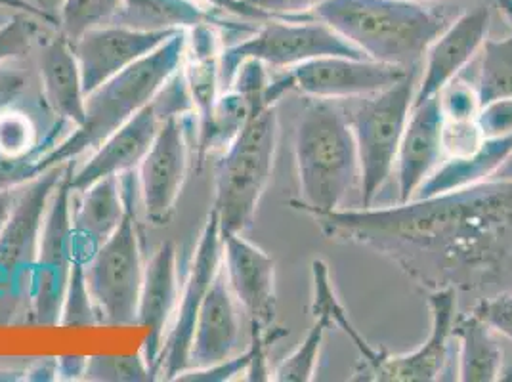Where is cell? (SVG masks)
I'll return each instance as SVG.
<instances>
[{
	"label": "cell",
	"mask_w": 512,
	"mask_h": 382,
	"mask_svg": "<svg viewBox=\"0 0 512 382\" xmlns=\"http://www.w3.org/2000/svg\"><path fill=\"white\" fill-rule=\"evenodd\" d=\"M310 216L329 241L383 256L427 293L512 289V180Z\"/></svg>",
	"instance_id": "6da1fadb"
},
{
	"label": "cell",
	"mask_w": 512,
	"mask_h": 382,
	"mask_svg": "<svg viewBox=\"0 0 512 382\" xmlns=\"http://www.w3.org/2000/svg\"><path fill=\"white\" fill-rule=\"evenodd\" d=\"M365 58L413 67L446 29V18L419 0H325L314 10Z\"/></svg>",
	"instance_id": "7a4b0ae2"
},
{
	"label": "cell",
	"mask_w": 512,
	"mask_h": 382,
	"mask_svg": "<svg viewBox=\"0 0 512 382\" xmlns=\"http://www.w3.org/2000/svg\"><path fill=\"white\" fill-rule=\"evenodd\" d=\"M293 149L300 199L291 201V207L306 214L342 209L346 195L360 182L358 148L344 107L312 98L297 117Z\"/></svg>",
	"instance_id": "3957f363"
},
{
	"label": "cell",
	"mask_w": 512,
	"mask_h": 382,
	"mask_svg": "<svg viewBox=\"0 0 512 382\" xmlns=\"http://www.w3.org/2000/svg\"><path fill=\"white\" fill-rule=\"evenodd\" d=\"M186 29L174 33L150 56L130 65L113 79L86 94L85 123L75 127L41 159V172L69 163L90 149H96L107 136L123 127L140 109L148 106L157 92L180 69L186 56Z\"/></svg>",
	"instance_id": "277c9868"
},
{
	"label": "cell",
	"mask_w": 512,
	"mask_h": 382,
	"mask_svg": "<svg viewBox=\"0 0 512 382\" xmlns=\"http://www.w3.org/2000/svg\"><path fill=\"white\" fill-rule=\"evenodd\" d=\"M279 142L276 106H256L216 170L213 211L220 234H243L270 184Z\"/></svg>",
	"instance_id": "5b68a950"
},
{
	"label": "cell",
	"mask_w": 512,
	"mask_h": 382,
	"mask_svg": "<svg viewBox=\"0 0 512 382\" xmlns=\"http://www.w3.org/2000/svg\"><path fill=\"white\" fill-rule=\"evenodd\" d=\"M417 85L419 65L400 83L363 96L356 106L344 109L358 148L362 207H373L396 167V155L413 109Z\"/></svg>",
	"instance_id": "8992f818"
},
{
	"label": "cell",
	"mask_w": 512,
	"mask_h": 382,
	"mask_svg": "<svg viewBox=\"0 0 512 382\" xmlns=\"http://www.w3.org/2000/svg\"><path fill=\"white\" fill-rule=\"evenodd\" d=\"M127 213L117 232L85 262L86 283L100 323L109 327L136 325L144 264L134 216L132 191L125 190Z\"/></svg>",
	"instance_id": "52a82bcc"
},
{
	"label": "cell",
	"mask_w": 512,
	"mask_h": 382,
	"mask_svg": "<svg viewBox=\"0 0 512 382\" xmlns=\"http://www.w3.org/2000/svg\"><path fill=\"white\" fill-rule=\"evenodd\" d=\"M325 56L365 58L356 46L346 43L341 35L320 20L297 23L272 20L256 29L255 35L247 41L222 50L220 85L232 86L237 69L247 60H256L274 69H293Z\"/></svg>",
	"instance_id": "ba28073f"
},
{
	"label": "cell",
	"mask_w": 512,
	"mask_h": 382,
	"mask_svg": "<svg viewBox=\"0 0 512 382\" xmlns=\"http://www.w3.org/2000/svg\"><path fill=\"white\" fill-rule=\"evenodd\" d=\"M54 191L46 218L43 235L35 264L29 274V293H31V314L37 325L54 327L60 325L62 306L69 276L75 262L73 232H71V186L69 172Z\"/></svg>",
	"instance_id": "9c48e42d"
},
{
	"label": "cell",
	"mask_w": 512,
	"mask_h": 382,
	"mask_svg": "<svg viewBox=\"0 0 512 382\" xmlns=\"http://www.w3.org/2000/svg\"><path fill=\"white\" fill-rule=\"evenodd\" d=\"M71 161L44 170L18 195V201L0 232V297L16 293L29 279L35 264L44 218Z\"/></svg>",
	"instance_id": "30bf717a"
},
{
	"label": "cell",
	"mask_w": 512,
	"mask_h": 382,
	"mask_svg": "<svg viewBox=\"0 0 512 382\" xmlns=\"http://www.w3.org/2000/svg\"><path fill=\"white\" fill-rule=\"evenodd\" d=\"M220 268H222V234H220L218 216L211 211L197 243L192 272L180 295V306L174 312L176 314L174 323L165 337L161 356L157 361V375H161V379L174 381L182 371L190 367V346H192L195 321Z\"/></svg>",
	"instance_id": "8fae6325"
},
{
	"label": "cell",
	"mask_w": 512,
	"mask_h": 382,
	"mask_svg": "<svg viewBox=\"0 0 512 382\" xmlns=\"http://www.w3.org/2000/svg\"><path fill=\"white\" fill-rule=\"evenodd\" d=\"M413 67L383 64L369 58L325 56L293 67L289 75L293 88L308 98L348 100L377 94L400 83Z\"/></svg>",
	"instance_id": "7c38bea8"
},
{
	"label": "cell",
	"mask_w": 512,
	"mask_h": 382,
	"mask_svg": "<svg viewBox=\"0 0 512 382\" xmlns=\"http://www.w3.org/2000/svg\"><path fill=\"white\" fill-rule=\"evenodd\" d=\"M188 172V142L182 117L161 123L148 155L138 167L140 195L151 224L163 226L174 213Z\"/></svg>",
	"instance_id": "4fadbf2b"
},
{
	"label": "cell",
	"mask_w": 512,
	"mask_h": 382,
	"mask_svg": "<svg viewBox=\"0 0 512 382\" xmlns=\"http://www.w3.org/2000/svg\"><path fill=\"white\" fill-rule=\"evenodd\" d=\"M222 262L237 304L253 331H270L278 314L276 262L241 234L222 235Z\"/></svg>",
	"instance_id": "5bb4252c"
},
{
	"label": "cell",
	"mask_w": 512,
	"mask_h": 382,
	"mask_svg": "<svg viewBox=\"0 0 512 382\" xmlns=\"http://www.w3.org/2000/svg\"><path fill=\"white\" fill-rule=\"evenodd\" d=\"M491 25L490 6L480 4L446 25L425 52V69L419 79L415 102L419 106L461 75V71L480 54Z\"/></svg>",
	"instance_id": "9a60e30c"
},
{
	"label": "cell",
	"mask_w": 512,
	"mask_h": 382,
	"mask_svg": "<svg viewBox=\"0 0 512 382\" xmlns=\"http://www.w3.org/2000/svg\"><path fill=\"white\" fill-rule=\"evenodd\" d=\"M172 35L174 33L169 31H136L121 25H104L85 33L79 41L71 44L81 67L85 94H90L130 65L150 56Z\"/></svg>",
	"instance_id": "2e32d148"
},
{
	"label": "cell",
	"mask_w": 512,
	"mask_h": 382,
	"mask_svg": "<svg viewBox=\"0 0 512 382\" xmlns=\"http://www.w3.org/2000/svg\"><path fill=\"white\" fill-rule=\"evenodd\" d=\"M428 339L407 354L386 352L381 365L371 375L373 382H434L440 381L448 363L449 340L453 339V321L457 310V291H430Z\"/></svg>",
	"instance_id": "e0dca14e"
},
{
	"label": "cell",
	"mask_w": 512,
	"mask_h": 382,
	"mask_svg": "<svg viewBox=\"0 0 512 382\" xmlns=\"http://www.w3.org/2000/svg\"><path fill=\"white\" fill-rule=\"evenodd\" d=\"M161 117L153 102L140 109L132 119L94 149V155L77 172H69L73 193L85 191L94 182L107 176H121L138 169L148 155L151 144L161 127Z\"/></svg>",
	"instance_id": "ac0fdd59"
},
{
	"label": "cell",
	"mask_w": 512,
	"mask_h": 382,
	"mask_svg": "<svg viewBox=\"0 0 512 382\" xmlns=\"http://www.w3.org/2000/svg\"><path fill=\"white\" fill-rule=\"evenodd\" d=\"M442 107L438 96L413 106L396 155L400 203L415 197L428 176L440 167L442 148Z\"/></svg>",
	"instance_id": "d6986e66"
},
{
	"label": "cell",
	"mask_w": 512,
	"mask_h": 382,
	"mask_svg": "<svg viewBox=\"0 0 512 382\" xmlns=\"http://www.w3.org/2000/svg\"><path fill=\"white\" fill-rule=\"evenodd\" d=\"M178 297L176 249L172 243H163L144 270V283L136 312V325H142L148 331L144 358L150 365L153 377L157 375V361L169 333V323L176 312Z\"/></svg>",
	"instance_id": "ffe728a7"
},
{
	"label": "cell",
	"mask_w": 512,
	"mask_h": 382,
	"mask_svg": "<svg viewBox=\"0 0 512 382\" xmlns=\"http://www.w3.org/2000/svg\"><path fill=\"white\" fill-rule=\"evenodd\" d=\"M237 306L226 272L220 268L195 321L188 369H203L234 356L241 333Z\"/></svg>",
	"instance_id": "44dd1931"
},
{
	"label": "cell",
	"mask_w": 512,
	"mask_h": 382,
	"mask_svg": "<svg viewBox=\"0 0 512 382\" xmlns=\"http://www.w3.org/2000/svg\"><path fill=\"white\" fill-rule=\"evenodd\" d=\"M71 209V232L75 256L88 260L121 226L127 213V197L119 176H107L85 191Z\"/></svg>",
	"instance_id": "7402d4cb"
},
{
	"label": "cell",
	"mask_w": 512,
	"mask_h": 382,
	"mask_svg": "<svg viewBox=\"0 0 512 382\" xmlns=\"http://www.w3.org/2000/svg\"><path fill=\"white\" fill-rule=\"evenodd\" d=\"M41 86L48 107L69 125L85 123L86 94L81 67L73 46L65 37L44 44L39 56Z\"/></svg>",
	"instance_id": "603a6c76"
},
{
	"label": "cell",
	"mask_w": 512,
	"mask_h": 382,
	"mask_svg": "<svg viewBox=\"0 0 512 382\" xmlns=\"http://www.w3.org/2000/svg\"><path fill=\"white\" fill-rule=\"evenodd\" d=\"M512 157V134L503 138H486L482 146L465 157H448L421 186L419 197L463 190L488 182Z\"/></svg>",
	"instance_id": "cb8c5ba5"
},
{
	"label": "cell",
	"mask_w": 512,
	"mask_h": 382,
	"mask_svg": "<svg viewBox=\"0 0 512 382\" xmlns=\"http://www.w3.org/2000/svg\"><path fill=\"white\" fill-rule=\"evenodd\" d=\"M310 312H312V316H320V314L327 316L331 325L341 329L342 333L356 346L362 363L356 369V373L352 375V381H371V375L381 365L388 350L375 348L352 323L344 304L337 297L329 264L321 258L312 262V306H310Z\"/></svg>",
	"instance_id": "d4e9b609"
},
{
	"label": "cell",
	"mask_w": 512,
	"mask_h": 382,
	"mask_svg": "<svg viewBox=\"0 0 512 382\" xmlns=\"http://www.w3.org/2000/svg\"><path fill=\"white\" fill-rule=\"evenodd\" d=\"M453 339L459 342L457 381H501L503 348L495 339V333L482 319L472 312L455 318Z\"/></svg>",
	"instance_id": "484cf974"
},
{
	"label": "cell",
	"mask_w": 512,
	"mask_h": 382,
	"mask_svg": "<svg viewBox=\"0 0 512 382\" xmlns=\"http://www.w3.org/2000/svg\"><path fill=\"white\" fill-rule=\"evenodd\" d=\"M209 14L195 0H123L121 10L109 25L136 31L176 33L207 23Z\"/></svg>",
	"instance_id": "4316f807"
},
{
	"label": "cell",
	"mask_w": 512,
	"mask_h": 382,
	"mask_svg": "<svg viewBox=\"0 0 512 382\" xmlns=\"http://www.w3.org/2000/svg\"><path fill=\"white\" fill-rule=\"evenodd\" d=\"M476 81L480 107L499 98H512V33L505 39H486Z\"/></svg>",
	"instance_id": "83f0119b"
},
{
	"label": "cell",
	"mask_w": 512,
	"mask_h": 382,
	"mask_svg": "<svg viewBox=\"0 0 512 382\" xmlns=\"http://www.w3.org/2000/svg\"><path fill=\"white\" fill-rule=\"evenodd\" d=\"M123 0H64L60 10V35L69 43L79 41L85 33L104 27L115 20Z\"/></svg>",
	"instance_id": "f1b7e54d"
},
{
	"label": "cell",
	"mask_w": 512,
	"mask_h": 382,
	"mask_svg": "<svg viewBox=\"0 0 512 382\" xmlns=\"http://www.w3.org/2000/svg\"><path fill=\"white\" fill-rule=\"evenodd\" d=\"M331 327L327 316H314V325L308 331L306 339L279 363L272 373V381L278 382H310L316 379V369L320 361L321 346L325 339V331Z\"/></svg>",
	"instance_id": "f546056e"
},
{
	"label": "cell",
	"mask_w": 512,
	"mask_h": 382,
	"mask_svg": "<svg viewBox=\"0 0 512 382\" xmlns=\"http://www.w3.org/2000/svg\"><path fill=\"white\" fill-rule=\"evenodd\" d=\"M150 365L144 354L109 356L96 354L86 360L85 381L90 382H148L153 381Z\"/></svg>",
	"instance_id": "4dcf8cb0"
},
{
	"label": "cell",
	"mask_w": 512,
	"mask_h": 382,
	"mask_svg": "<svg viewBox=\"0 0 512 382\" xmlns=\"http://www.w3.org/2000/svg\"><path fill=\"white\" fill-rule=\"evenodd\" d=\"M98 323V312L86 283L85 260L75 256L65 291L60 327H92Z\"/></svg>",
	"instance_id": "1f68e13d"
},
{
	"label": "cell",
	"mask_w": 512,
	"mask_h": 382,
	"mask_svg": "<svg viewBox=\"0 0 512 382\" xmlns=\"http://www.w3.org/2000/svg\"><path fill=\"white\" fill-rule=\"evenodd\" d=\"M39 23V18L18 12L14 18L0 25V64L18 60L31 50L41 29Z\"/></svg>",
	"instance_id": "d6a6232c"
},
{
	"label": "cell",
	"mask_w": 512,
	"mask_h": 382,
	"mask_svg": "<svg viewBox=\"0 0 512 382\" xmlns=\"http://www.w3.org/2000/svg\"><path fill=\"white\" fill-rule=\"evenodd\" d=\"M482 128L476 119H446L442 123V148L448 157H465L484 142Z\"/></svg>",
	"instance_id": "836d02e7"
},
{
	"label": "cell",
	"mask_w": 512,
	"mask_h": 382,
	"mask_svg": "<svg viewBox=\"0 0 512 382\" xmlns=\"http://www.w3.org/2000/svg\"><path fill=\"white\" fill-rule=\"evenodd\" d=\"M442 115L446 119H476L480 111V98L476 86L463 79H453L438 92Z\"/></svg>",
	"instance_id": "e575fe53"
},
{
	"label": "cell",
	"mask_w": 512,
	"mask_h": 382,
	"mask_svg": "<svg viewBox=\"0 0 512 382\" xmlns=\"http://www.w3.org/2000/svg\"><path fill=\"white\" fill-rule=\"evenodd\" d=\"M33 125L23 113L2 111L0 113V153L6 155H23L41 144L33 142Z\"/></svg>",
	"instance_id": "d590c367"
},
{
	"label": "cell",
	"mask_w": 512,
	"mask_h": 382,
	"mask_svg": "<svg viewBox=\"0 0 512 382\" xmlns=\"http://www.w3.org/2000/svg\"><path fill=\"white\" fill-rule=\"evenodd\" d=\"M470 312L482 319L493 333L512 342V289L482 297Z\"/></svg>",
	"instance_id": "8d00e7d4"
},
{
	"label": "cell",
	"mask_w": 512,
	"mask_h": 382,
	"mask_svg": "<svg viewBox=\"0 0 512 382\" xmlns=\"http://www.w3.org/2000/svg\"><path fill=\"white\" fill-rule=\"evenodd\" d=\"M253 360V350L249 348L241 356H232L228 360L214 363L203 369H186L174 381L180 382H226L232 381L237 375H245Z\"/></svg>",
	"instance_id": "74e56055"
},
{
	"label": "cell",
	"mask_w": 512,
	"mask_h": 382,
	"mask_svg": "<svg viewBox=\"0 0 512 382\" xmlns=\"http://www.w3.org/2000/svg\"><path fill=\"white\" fill-rule=\"evenodd\" d=\"M478 125L484 138H503L512 134V98L488 102L478 111Z\"/></svg>",
	"instance_id": "f35d334b"
},
{
	"label": "cell",
	"mask_w": 512,
	"mask_h": 382,
	"mask_svg": "<svg viewBox=\"0 0 512 382\" xmlns=\"http://www.w3.org/2000/svg\"><path fill=\"white\" fill-rule=\"evenodd\" d=\"M249 10L264 20L289 18L306 12H314L325 0H241Z\"/></svg>",
	"instance_id": "ab89813d"
},
{
	"label": "cell",
	"mask_w": 512,
	"mask_h": 382,
	"mask_svg": "<svg viewBox=\"0 0 512 382\" xmlns=\"http://www.w3.org/2000/svg\"><path fill=\"white\" fill-rule=\"evenodd\" d=\"M27 88V75L16 65L0 64V113L14 106Z\"/></svg>",
	"instance_id": "60d3db41"
},
{
	"label": "cell",
	"mask_w": 512,
	"mask_h": 382,
	"mask_svg": "<svg viewBox=\"0 0 512 382\" xmlns=\"http://www.w3.org/2000/svg\"><path fill=\"white\" fill-rule=\"evenodd\" d=\"M86 356L67 354L56 358L58 381H85Z\"/></svg>",
	"instance_id": "b9f144b4"
},
{
	"label": "cell",
	"mask_w": 512,
	"mask_h": 382,
	"mask_svg": "<svg viewBox=\"0 0 512 382\" xmlns=\"http://www.w3.org/2000/svg\"><path fill=\"white\" fill-rule=\"evenodd\" d=\"M27 381H58L56 373V358H44L31 363V367L25 369Z\"/></svg>",
	"instance_id": "7bdbcfd3"
},
{
	"label": "cell",
	"mask_w": 512,
	"mask_h": 382,
	"mask_svg": "<svg viewBox=\"0 0 512 382\" xmlns=\"http://www.w3.org/2000/svg\"><path fill=\"white\" fill-rule=\"evenodd\" d=\"M0 6H6V8H14L16 12H25V14H31V16L39 18V20L44 23H52V25H58V20H56L52 14H48L44 8L35 6V4H33V2H29V0H0Z\"/></svg>",
	"instance_id": "ee69618b"
},
{
	"label": "cell",
	"mask_w": 512,
	"mask_h": 382,
	"mask_svg": "<svg viewBox=\"0 0 512 382\" xmlns=\"http://www.w3.org/2000/svg\"><path fill=\"white\" fill-rule=\"evenodd\" d=\"M203 2L213 4V6H218V8H224V10H230V12L239 14V16H247V18L260 20V16H258L256 12H253V10H249L241 0H203Z\"/></svg>",
	"instance_id": "f6af8a7d"
},
{
	"label": "cell",
	"mask_w": 512,
	"mask_h": 382,
	"mask_svg": "<svg viewBox=\"0 0 512 382\" xmlns=\"http://www.w3.org/2000/svg\"><path fill=\"white\" fill-rule=\"evenodd\" d=\"M18 195H20V193H16L14 188H10V190H0V232H2V228H4V224H6V220H8V216L12 213L16 201H18Z\"/></svg>",
	"instance_id": "bcb514c9"
},
{
	"label": "cell",
	"mask_w": 512,
	"mask_h": 382,
	"mask_svg": "<svg viewBox=\"0 0 512 382\" xmlns=\"http://www.w3.org/2000/svg\"><path fill=\"white\" fill-rule=\"evenodd\" d=\"M25 379V371L22 369H2L0 367V382H16Z\"/></svg>",
	"instance_id": "7dc6e473"
},
{
	"label": "cell",
	"mask_w": 512,
	"mask_h": 382,
	"mask_svg": "<svg viewBox=\"0 0 512 382\" xmlns=\"http://www.w3.org/2000/svg\"><path fill=\"white\" fill-rule=\"evenodd\" d=\"M497 4L501 6V10L512 20V0H497Z\"/></svg>",
	"instance_id": "c3c4849f"
},
{
	"label": "cell",
	"mask_w": 512,
	"mask_h": 382,
	"mask_svg": "<svg viewBox=\"0 0 512 382\" xmlns=\"http://www.w3.org/2000/svg\"><path fill=\"white\" fill-rule=\"evenodd\" d=\"M419 2H421V0H419Z\"/></svg>",
	"instance_id": "681fc988"
}]
</instances>
